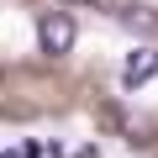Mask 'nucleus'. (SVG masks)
Here are the masks:
<instances>
[{
	"mask_svg": "<svg viewBox=\"0 0 158 158\" xmlns=\"http://www.w3.org/2000/svg\"><path fill=\"white\" fill-rule=\"evenodd\" d=\"M37 48H42L48 58L69 53V48H74V21H69L63 11H42V16H37Z\"/></svg>",
	"mask_w": 158,
	"mask_h": 158,
	"instance_id": "1",
	"label": "nucleus"
},
{
	"mask_svg": "<svg viewBox=\"0 0 158 158\" xmlns=\"http://www.w3.org/2000/svg\"><path fill=\"white\" fill-rule=\"evenodd\" d=\"M158 74V48H132L127 63H121V90H137Z\"/></svg>",
	"mask_w": 158,
	"mask_h": 158,
	"instance_id": "2",
	"label": "nucleus"
},
{
	"mask_svg": "<svg viewBox=\"0 0 158 158\" xmlns=\"http://www.w3.org/2000/svg\"><path fill=\"white\" fill-rule=\"evenodd\" d=\"M116 21H121L127 32H137V37H153V32H158V11H148V6H121Z\"/></svg>",
	"mask_w": 158,
	"mask_h": 158,
	"instance_id": "3",
	"label": "nucleus"
},
{
	"mask_svg": "<svg viewBox=\"0 0 158 158\" xmlns=\"http://www.w3.org/2000/svg\"><path fill=\"white\" fill-rule=\"evenodd\" d=\"M69 6H95V0H69Z\"/></svg>",
	"mask_w": 158,
	"mask_h": 158,
	"instance_id": "4",
	"label": "nucleus"
}]
</instances>
